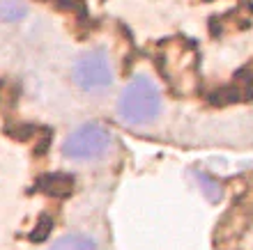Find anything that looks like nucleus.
<instances>
[{
	"mask_svg": "<svg viewBox=\"0 0 253 250\" xmlns=\"http://www.w3.org/2000/svg\"><path fill=\"white\" fill-rule=\"evenodd\" d=\"M48 250H97V244L85 234H65Z\"/></svg>",
	"mask_w": 253,
	"mask_h": 250,
	"instance_id": "5",
	"label": "nucleus"
},
{
	"mask_svg": "<svg viewBox=\"0 0 253 250\" xmlns=\"http://www.w3.org/2000/svg\"><path fill=\"white\" fill-rule=\"evenodd\" d=\"M111 147V133L106 126L90 122L79 126L72 136H67L62 143V156L72 161H94L101 158Z\"/></svg>",
	"mask_w": 253,
	"mask_h": 250,
	"instance_id": "2",
	"label": "nucleus"
},
{
	"mask_svg": "<svg viewBox=\"0 0 253 250\" xmlns=\"http://www.w3.org/2000/svg\"><path fill=\"white\" fill-rule=\"evenodd\" d=\"M28 14V5L23 0H0V21L14 23Z\"/></svg>",
	"mask_w": 253,
	"mask_h": 250,
	"instance_id": "6",
	"label": "nucleus"
},
{
	"mask_svg": "<svg viewBox=\"0 0 253 250\" xmlns=\"http://www.w3.org/2000/svg\"><path fill=\"white\" fill-rule=\"evenodd\" d=\"M161 112V94L147 76H136L122 90L118 101V115L131 126L152 124Z\"/></svg>",
	"mask_w": 253,
	"mask_h": 250,
	"instance_id": "1",
	"label": "nucleus"
},
{
	"mask_svg": "<svg viewBox=\"0 0 253 250\" xmlns=\"http://www.w3.org/2000/svg\"><path fill=\"white\" fill-rule=\"evenodd\" d=\"M51 230H53V218L42 216L40 223L35 225V230H33V234H30V239H33V241H44V239H48Z\"/></svg>",
	"mask_w": 253,
	"mask_h": 250,
	"instance_id": "8",
	"label": "nucleus"
},
{
	"mask_svg": "<svg viewBox=\"0 0 253 250\" xmlns=\"http://www.w3.org/2000/svg\"><path fill=\"white\" fill-rule=\"evenodd\" d=\"M74 83L85 90H104L113 83V69H111V60L104 51H87L83 53L76 62H74Z\"/></svg>",
	"mask_w": 253,
	"mask_h": 250,
	"instance_id": "3",
	"label": "nucleus"
},
{
	"mask_svg": "<svg viewBox=\"0 0 253 250\" xmlns=\"http://www.w3.org/2000/svg\"><path fill=\"white\" fill-rule=\"evenodd\" d=\"M37 186H40V191H44L46 195H53V198H67V195L74 191V179L69 177V175L55 172V175L42 177Z\"/></svg>",
	"mask_w": 253,
	"mask_h": 250,
	"instance_id": "4",
	"label": "nucleus"
},
{
	"mask_svg": "<svg viewBox=\"0 0 253 250\" xmlns=\"http://www.w3.org/2000/svg\"><path fill=\"white\" fill-rule=\"evenodd\" d=\"M196 177H198L200 188H203V193H205V198L210 200V202H219V200H221V186H219V181H216L214 177H210V175H207V172H203V170L196 172Z\"/></svg>",
	"mask_w": 253,
	"mask_h": 250,
	"instance_id": "7",
	"label": "nucleus"
}]
</instances>
